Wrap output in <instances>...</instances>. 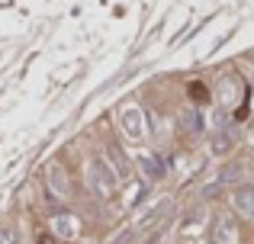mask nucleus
I'll return each mask as SVG.
<instances>
[{"label":"nucleus","mask_w":254,"mask_h":244,"mask_svg":"<svg viewBox=\"0 0 254 244\" xmlns=\"http://www.w3.org/2000/svg\"><path fill=\"white\" fill-rule=\"evenodd\" d=\"M49 180H52V190L58 196H68V177H64V164H52L49 167Z\"/></svg>","instance_id":"nucleus-11"},{"label":"nucleus","mask_w":254,"mask_h":244,"mask_svg":"<svg viewBox=\"0 0 254 244\" xmlns=\"http://www.w3.org/2000/svg\"><path fill=\"white\" fill-rule=\"evenodd\" d=\"M238 138H242L238 125H219V129L212 132V138H209V151L212 154H229V151L238 145Z\"/></svg>","instance_id":"nucleus-4"},{"label":"nucleus","mask_w":254,"mask_h":244,"mask_svg":"<svg viewBox=\"0 0 254 244\" xmlns=\"http://www.w3.org/2000/svg\"><path fill=\"white\" fill-rule=\"evenodd\" d=\"M106 154H110V164H113V170H116L119 177H129V161H126V154H123V148L119 145H106Z\"/></svg>","instance_id":"nucleus-10"},{"label":"nucleus","mask_w":254,"mask_h":244,"mask_svg":"<svg viewBox=\"0 0 254 244\" xmlns=\"http://www.w3.org/2000/svg\"><path fill=\"white\" fill-rule=\"evenodd\" d=\"M87 183H90V190L100 196V199H110V196L119 190V174L113 170L110 161L90 157V161H87Z\"/></svg>","instance_id":"nucleus-1"},{"label":"nucleus","mask_w":254,"mask_h":244,"mask_svg":"<svg viewBox=\"0 0 254 244\" xmlns=\"http://www.w3.org/2000/svg\"><path fill=\"white\" fill-rule=\"evenodd\" d=\"M232 202H235V212H238V215H245V219L254 222V183L238 187L235 196H232Z\"/></svg>","instance_id":"nucleus-5"},{"label":"nucleus","mask_w":254,"mask_h":244,"mask_svg":"<svg viewBox=\"0 0 254 244\" xmlns=\"http://www.w3.org/2000/svg\"><path fill=\"white\" fill-rule=\"evenodd\" d=\"M171 206H174L171 196H161V199L151 206V212L142 219V225H138V228H158V222H168L171 219Z\"/></svg>","instance_id":"nucleus-6"},{"label":"nucleus","mask_w":254,"mask_h":244,"mask_svg":"<svg viewBox=\"0 0 254 244\" xmlns=\"http://www.w3.org/2000/svg\"><path fill=\"white\" fill-rule=\"evenodd\" d=\"M138 167H142V174L148 177V180H161V177L168 174V161H164L161 154H142L138 157Z\"/></svg>","instance_id":"nucleus-7"},{"label":"nucleus","mask_w":254,"mask_h":244,"mask_svg":"<svg viewBox=\"0 0 254 244\" xmlns=\"http://www.w3.org/2000/svg\"><path fill=\"white\" fill-rule=\"evenodd\" d=\"M0 244H16V235L10 228H0Z\"/></svg>","instance_id":"nucleus-13"},{"label":"nucleus","mask_w":254,"mask_h":244,"mask_svg":"<svg viewBox=\"0 0 254 244\" xmlns=\"http://www.w3.org/2000/svg\"><path fill=\"white\" fill-rule=\"evenodd\" d=\"M219 190H222V183H212V187H203V196H206V199H209V196H216Z\"/></svg>","instance_id":"nucleus-14"},{"label":"nucleus","mask_w":254,"mask_h":244,"mask_svg":"<svg viewBox=\"0 0 254 244\" xmlns=\"http://www.w3.org/2000/svg\"><path fill=\"white\" fill-rule=\"evenodd\" d=\"M245 177V170L238 167V164H229V167L222 170V177H219V183H232V180H242Z\"/></svg>","instance_id":"nucleus-12"},{"label":"nucleus","mask_w":254,"mask_h":244,"mask_svg":"<svg viewBox=\"0 0 254 244\" xmlns=\"http://www.w3.org/2000/svg\"><path fill=\"white\" fill-rule=\"evenodd\" d=\"M216 100H219V109L222 113H229V109H235L238 103L245 100V84L238 74H225L222 81L216 84Z\"/></svg>","instance_id":"nucleus-2"},{"label":"nucleus","mask_w":254,"mask_h":244,"mask_svg":"<svg viewBox=\"0 0 254 244\" xmlns=\"http://www.w3.org/2000/svg\"><path fill=\"white\" fill-rule=\"evenodd\" d=\"M52 228H55V235H62V238H77V219L68 215V212L55 215V219H52Z\"/></svg>","instance_id":"nucleus-9"},{"label":"nucleus","mask_w":254,"mask_h":244,"mask_svg":"<svg viewBox=\"0 0 254 244\" xmlns=\"http://www.w3.org/2000/svg\"><path fill=\"white\" fill-rule=\"evenodd\" d=\"M119 125H123L126 138H132V142H142V138L148 135L145 113H142V106H135V103H126V106L119 109Z\"/></svg>","instance_id":"nucleus-3"},{"label":"nucleus","mask_w":254,"mask_h":244,"mask_svg":"<svg viewBox=\"0 0 254 244\" xmlns=\"http://www.w3.org/2000/svg\"><path fill=\"white\" fill-rule=\"evenodd\" d=\"M180 125H184V132H190V135H199V132H203V113H199L196 106H184Z\"/></svg>","instance_id":"nucleus-8"}]
</instances>
